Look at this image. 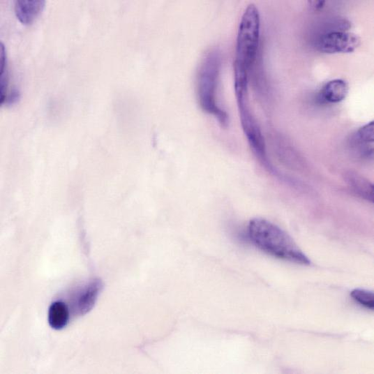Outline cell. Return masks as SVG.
<instances>
[{"mask_svg": "<svg viewBox=\"0 0 374 374\" xmlns=\"http://www.w3.org/2000/svg\"><path fill=\"white\" fill-rule=\"evenodd\" d=\"M248 234L252 244L271 257L301 265H310L306 256L291 236L262 218L250 220Z\"/></svg>", "mask_w": 374, "mask_h": 374, "instance_id": "1", "label": "cell"}, {"mask_svg": "<svg viewBox=\"0 0 374 374\" xmlns=\"http://www.w3.org/2000/svg\"><path fill=\"white\" fill-rule=\"evenodd\" d=\"M220 69V56L218 50L209 51L204 57L197 75V96L200 105L204 112L214 115L223 126L228 124L227 112L217 103V87Z\"/></svg>", "mask_w": 374, "mask_h": 374, "instance_id": "2", "label": "cell"}, {"mask_svg": "<svg viewBox=\"0 0 374 374\" xmlns=\"http://www.w3.org/2000/svg\"><path fill=\"white\" fill-rule=\"evenodd\" d=\"M260 37V12L256 6L250 5L243 15L238 30L234 64L250 70L257 59Z\"/></svg>", "mask_w": 374, "mask_h": 374, "instance_id": "3", "label": "cell"}, {"mask_svg": "<svg viewBox=\"0 0 374 374\" xmlns=\"http://www.w3.org/2000/svg\"><path fill=\"white\" fill-rule=\"evenodd\" d=\"M234 91L238 107H239L242 126L250 146L259 159L268 165L263 135L250 111L248 88L235 89Z\"/></svg>", "mask_w": 374, "mask_h": 374, "instance_id": "4", "label": "cell"}, {"mask_svg": "<svg viewBox=\"0 0 374 374\" xmlns=\"http://www.w3.org/2000/svg\"><path fill=\"white\" fill-rule=\"evenodd\" d=\"M361 44L358 36L347 31H336L317 37L316 47L325 54H349Z\"/></svg>", "mask_w": 374, "mask_h": 374, "instance_id": "5", "label": "cell"}, {"mask_svg": "<svg viewBox=\"0 0 374 374\" xmlns=\"http://www.w3.org/2000/svg\"><path fill=\"white\" fill-rule=\"evenodd\" d=\"M374 126L371 122L354 133L349 146L353 154L363 160H372L373 158Z\"/></svg>", "mask_w": 374, "mask_h": 374, "instance_id": "6", "label": "cell"}, {"mask_svg": "<svg viewBox=\"0 0 374 374\" xmlns=\"http://www.w3.org/2000/svg\"><path fill=\"white\" fill-rule=\"evenodd\" d=\"M102 288L103 283L96 279L81 289L74 300V310L78 315H86L94 308Z\"/></svg>", "mask_w": 374, "mask_h": 374, "instance_id": "7", "label": "cell"}, {"mask_svg": "<svg viewBox=\"0 0 374 374\" xmlns=\"http://www.w3.org/2000/svg\"><path fill=\"white\" fill-rule=\"evenodd\" d=\"M45 6L44 0H19L15 3L17 19L23 24H31L42 13Z\"/></svg>", "mask_w": 374, "mask_h": 374, "instance_id": "8", "label": "cell"}, {"mask_svg": "<svg viewBox=\"0 0 374 374\" xmlns=\"http://www.w3.org/2000/svg\"><path fill=\"white\" fill-rule=\"evenodd\" d=\"M347 83L341 79L329 82L319 94V100L322 103L337 104L345 99L348 94Z\"/></svg>", "mask_w": 374, "mask_h": 374, "instance_id": "9", "label": "cell"}, {"mask_svg": "<svg viewBox=\"0 0 374 374\" xmlns=\"http://www.w3.org/2000/svg\"><path fill=\"white\" fill-rule=\"evenodd\" d=\"M345 180L352 192L371 202L373 201V185L363 176L349 172Z\"/></svg>", "mask_w": 374, "mask_h": 374, "instance_id": "10", "label": "cell"}, {"mask_svg": "<svg viewBox=\"0 0 374 374\" xmlns=\"http://www.w3.org/2000/svg\"><path fill=\"white\" fill-rule=\"evenodd\" d=\"M69 320V309L63 302L56 301L51 304L48 311V322L51 328L61 330L67 326Z\"/></svg>", "mask_w": 374, "mask_h": 374, "instance_id": "11", "label": "cell"}, {"mask_svg": "<svg viewBox=\"0 0 374 374\" xmlns=\"http://www.w3.org/2000/svg\"><path fill=\"white\" fill-rule=\"evenodd\" d=\"M352 298L366 309L373 311L374 297L373 293L365 289H354L351 292Z\"/></svg>", "mask_w": 374, "mask_h": 374, "instance_id": "12", "label": "cell"}, {"mask_svg": "<svg viewBox=\"0 0 374 374\" xmlns=\"http://www.w3.org/2000/svg\"><path fill=\"white\" fill-rule=\"evenodd\" d=\"M21 94L18 89L14 88L11 90L10 94L6 97L5 103L8 105H14L20 99ZM4 103V104H5Z\"/></svg>", "mask_w": 374, "mask_h": 374, "instance_id": "13", "label": "cell"}, {"mask_svg": "<svg viewBox=\"0 0 374 374\" xmlns=\"http://www.w3.org/2000/svg\"><path fill=\"white\" fill-rule=\"evenodd\" d=\"M311 4L312 5V6L318 10V9H320L322 8V6H324L325 4V2L324 1H313V2H311Z\"/></svg>", "mask_w": 374, "mask_h": 374, "instance_id": "14", "label": "cell"}]
</instances>
